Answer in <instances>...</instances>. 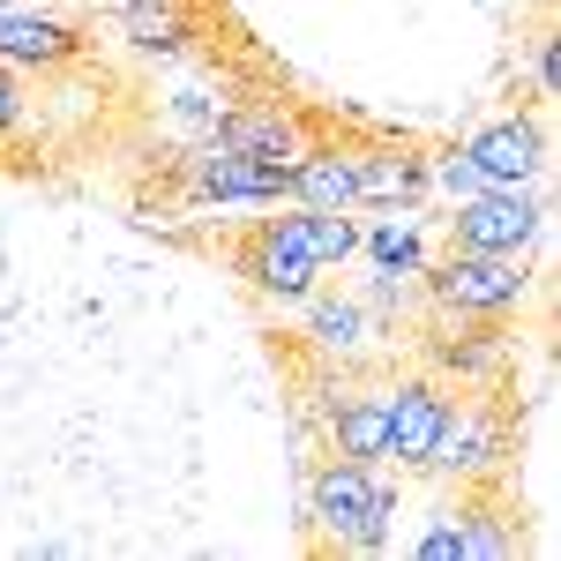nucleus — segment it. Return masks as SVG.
I'll return each instance as SVG.
<instances>
[{"label":"nucleus","instance_id":"f03ea898","mask_svg":"<svg viewBox=\"0 0 561 561\" xmlns=\"http://www.w3.org/2000/svg\"><path fill=\"white\" fill-rule=\"evenodd\" d=\"M427 293L442 300V314H510V307L531 293V270L524 255H479V248H449V255H427Z\"/></svg>","mask_w":561,"mask_h":561},{"label":"nucleus","instance_id":"9d476101","mask_svg":"<svg viewBox=\"0 0 561 561\" xmlns=\"http://www.w3.org/2000/svg\"><path fill=\"white\" fill-rule=\"evenodd\" d=\"M330 457H352V465H382L389 457V382L352 389V397L330 404Z\"/></svg>","mask_w":561,"mask_h":561},{"label":"nucleus","instance_id":"f257e3e1","mask_svg":"<svg viewBox=\"0 0 561 561\" xmlns=\"http://www.w3.org/2000/svg\"><path fill=\"white\" fill-rule=\"evenodd\" d=\"M307 517L330 547H352V554H382L389 547V517H397V486L382 479V465H352V457H330L314 486H307Z\"/></svg>","mask_w":561,"mask_h":561},{"label":"nucleus","instance_id":"1a4fd4ad","mask_svg":"<svg viewBox=\"0 0 561 561\" xmlns=\"http://www.w3.org/2000/svg\"><path fill=\"white\" fill-rule=\"evenodd\" d=\"M293 203L300 210H359V158L345 142H300L293 158Z\"/></svg>","mask_w":561,"mask_h":561},{"label":"nucleus","instance_id":"0eeeda50","mask_svg":"<svg viewBox=\"0 0 561 561\" xmlns=\"http://www.w3.org/2000/svg\"><path fill=\"white\" fill-rule=\"evenodd\" d=\"M240 277H248L255 293H270V300H307L314 277H322V262L307 255L300 217H270L255 240H248V255H240Z\"/></svg>","mask_w":561,"mask_h":561},{"label":"nucleus","instance_id":"20e7f679","mask_svg":"<svg viewBox=\"0 0 561 561\" xmlns=\"http://www.w3.org/2000/svg\"><path fill=\"white\" fill-rule=\"evenodd\" d=\"M547 232V210L531 187H479L449 217V248H479V255H524Z\"/></svg>","mask_w":561,"mask_h":561},{"label":"nucleus","instance_id":"423d86ee","mask_svg":"<svg viewBox=\"0 0 561 561\" xmlns=\"http://www.w3.org/2000/svg\"><path fill=\"white\" fill-rule=\"evenodd\" d=\"M457 150H465V165L479 173V187H531V180L547 173V128H539L531 113L486 121V128H472Z\"/></svg>","mask_w":561,"mask_h":561},{"label":"nucleus","instance_id":"6e6552de","mask_svg":"<svg viewBox=\"0 0 561 561\" xmlns=\"http://www.w3.org/2000/svg\"><path fill=\"white\" fill-rule=\"evenodd\" d=\"M442 420H449V389L434 375L389 382V457L397 465H427L434 442H442Z\"/></svg>","mask_w":561,"mask_h":561},{"label":"nucleus","instance_id":"9b49d317","mask_svg":"<svg viewBox=\"0 0 561 561\" xmlns=\"http://www.w3.org/2000/svg\"><path fill=\"white\" fill-rule=\"evenodd\" d=\"M76 53H83V38H76L68 23L0 8V60H8V68H68Z\"/></svg>","mask_w":561,"mask_h":561},{"label":"nucleus","instance_id":"ddd939ff","mask_svg":"<svg viewBox=\"0 0 561 561\" xmlns=\"http://www.w3.org/2000/svg\"><path fill=\"white\" fill-rule=\"evenodd\" d=\"M300 240H307V255L322 262V270H337V262L359 255V225H352V210H300Z\"/></svg>","mask_w":561,"mask_h":561},{"label":"nucleus","instance_id":"39448f33","mask_svg":"<svg viewBox=\"0 0 561 561\" xmlns=\"http://www.w3.org/2000/svg\"><path fill=\"white\" fill-rule=\"evenodd\" d=\"M293 195V165L277 158H248L203 135V150H187V203H277Z\"/></svg>","mask_w":561,"mask_h":561},{"label":"nucleus","instance_id":"dca6fc26","mask_svg":"<svg viewBox=\"0 0 561 561\" xmlns=\"http://www.w3.org/2000/svg\"><path fill=\"white\" fill-rule=\"evenodd\" d=\"M0 8H8V0H0Z\"/></svg>","mask_w":561,"mask_h":561},{"label":"nucleus","instance_id":"2eb2a0df","mask_svg":"<svg viewBox=\"0 0 561 561\" xmlns=\"http://www.w3.org/2000/svg\"><path fill=\"white\" fill-rule=\"evenodd\" d=\"M23 113H31V98H23V83H15V68L0 60V135L23 128Z\"/></svg>","mask_w":561,"mask_h":561},{"label":"nucleus","instance_id":"4468645a","mask_svg":"<svg viewBox=\"0 0 561 561\" xmlns=\"http://www.w3.org/2000/svg\"><path fill=\"white\" fill-rule=\"evenodd\" d=\"M307 300H314V293H307ZM307 337H314L322 352H359L367 314H359L352 300H314V307H307Z\"/></svg>","mask_w":561,"mask_h":561},{"label":"nucleus","instance_id":"f8f14e48","mask_svg":"<svg viewBox=\"0 0 561 561\" xmlns=\"http://www.w3.org/2000/svg\"><path fill=\"white\" fill-rule=\"evenodd\" d=\"M359 248H367V262L382 277H420L427 270V225L412 217V203H397V217H382L375 232H359Z\"/></svg>","mask_w":561,"mask_h":561},{"label":"nucleus","instance_id":"7ed1b4c3","mask_svg":"<svg viewBox=\"0 0 561 561\" xmlns=\"http://www.w3.org/2000/svg\"><path fill=\"white\" fill-rule=\"evenodd\" d=\"M427 465L449 479H494L510 465V404H502V389L449 397V420H442V442H434Z\"/></svg>","mask_w":561,"mask_h":561}]
</instances>
